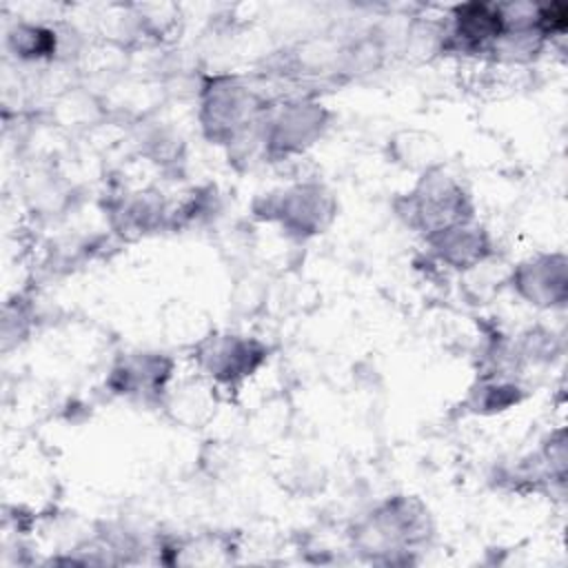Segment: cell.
Here are the masks:
<instances>
[{"label":"cell","mask_w":568,"mask_h":568,"mask_svg":"<svg viewBox=\"0 0 568 568\" xmlns=\"http://www.w3.org/2000/svg\"><path fill=\"white\" fill-rule=\"evenodd\" d=\"M430 242L437 253L455 266H470L486 253V242L477 229H468L464 222L430 233Z\"/></svg>","instance_id":"cell-3"},{"label":"cell","mask_w":568,"mask_h":568,"mask_svg":"<svg viewBox=\"0 0 568 568\" xmlns=\"http://www.w3.org/2000/svg\"><path fill=\"white\" fill-rule=\"evenodd\" d=\"M408 202L410 220L422 222L430 233L464 222L462 191L455 189L450 182H444V178H439V182H422L415 193H410Z\"/></svg>","instance_id":"cell-1"},{"label":"cell","mask_w":568,"mask_h":568,"mask_svg":"<svg viewBox=\"0 0 568 568\" xmlns=\"http://www.w3.org/2000/svg\"><path fill=\"white\" fill-rule=\"evenodd\" d=\"M202 355L211 375H215L222 382H233L237 377L251 375V371L262 362L264 351L253 342L224 337Z\"/></svg>","instance_id":"cell-2"},{"label":"cell","mask_w":568,"mask_h":568,"mask_svg":"<svg viewBox=\"0 0 568 568\" xmlns=\"http://www.w3.org/2000/svg\"><path fill=\"white\" fill-rule=\"evenodd\" d=\"M7 40L11 51L22 58H42L53 47V33L33 24H20V27L16 24L9 31Z\"/></svg>","instance_id":"cell-4"}]
</instances>
